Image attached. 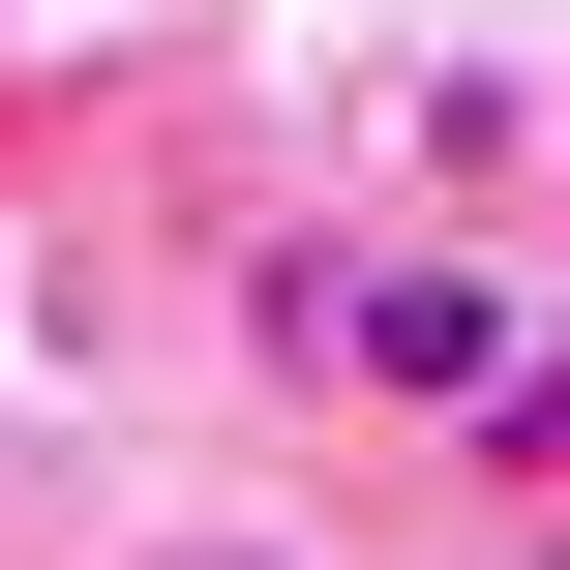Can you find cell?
Here are the masks:
<instances>
[{
	"mask_svg": "<svg viewBox=\"0 0 570 570\" xmlns=\"http://www.w3.org/2000/svg\"><path fill=\"white\" fill-rule=\"evenodd\" d=\"M240 331H271V391H331V421H481L541 301H511L481 240H271Z\"/></svg>",
	"mask_w": 570,
	"mask_h": 570,
	"instance_id": "1",
	"label": "cell"
},
{
	"mask_svg": "<svg viewBox=\"0 0 570 570\" xmlns=\"http://www.w3.org/2000/svg\"><path fill=\"white\" fill-rule=\"evenodd\" d=\"M451 451H481V481H570V361H511V391H481Z\"/></svg>",
	"mask_w": 570,
	"mask_h": 570,
	"instance_id": "2",
	"label": "cell"
}]
</instances>
